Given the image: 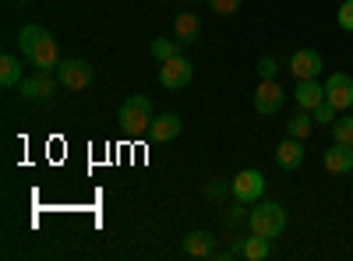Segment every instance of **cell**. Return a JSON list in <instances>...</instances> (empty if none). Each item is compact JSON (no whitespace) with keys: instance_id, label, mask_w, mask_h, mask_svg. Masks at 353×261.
<instances>
[{"instance_id":"obj_1","label":"cell","mask_w":353,"mask_h":261,"mask_svg":"<svg viewBox=\"0 0 353 261\" xmlns=\"http://www.w3.org/2000/svg\"><path fill=\"white\" fill-rule=\"evenodd\" d=\"M18 43H21V56L32 67L39 71H57L61 67V50H57V39L39 25H25L18 32Z\"/></svg>"},{"instance_id":"obj_2","label":"cell","mask_w":353,"mask_h":261,"mask_svg":"<svg viewBox=\"0 0 353 261\" xmlns=\"http://www.w3.org/2000/svg\"><path fill=\"white\" fill-rule=\"evenodd\" d=\"M248 226H251V233H261V237H283V229H286V209L279 205V201H258V205L251 209L248 216Z\"/></svg>"},{"instance_id":"obj_3","label":"cell","mask_w":353,"mask_h":261,"mask_svg":"<svg viewBox=\"0 0 353 261\" xmlns=\"http://www.w3.org/2000/svg\"><path fill=\"white\" fill-rule=\"evenodd\" d=\"M152 103H149V96H131L124 106H121V127L128 131V134H145L152 127Z\"/></svg>"},{"instance_id":"obj_4","label":"cell","mask_w":353,"mask_h":261,"mask_svg":"<svg viewBox=\"0 0 353 261\" xmlns=\"http://www.w3.org/2000/svg\"><path fill=\"white\" fill-rule=\"evenodd\" d=\"M191 78H194V64L188 61V56H181V53L159 64V85H163L166 92H181V89H188Z\"/></svg>"},{"instance_id":"obj_5","label":"cell","mask_w":353,"mask_h":261,"mask_svg":"<svg viewBox=\"0 0 353 261\" xmlns=\"http://www.w3.org/2000/svg\"><path fill=\"white\" fill-rule=\"evenodd\" d=\"M57 81L64 85V89H71V92H85L88 85L96 81V67L88 64V61H61V67H57Z\"/></svg>"},{"instance_id":"obj_6","label":"cell","mask_w":353,"mask_h":261,"mask_svg":"<svg viewBox=\"0 0 353 261\" xmlns=\"http://www.w3.org/2000/svg\"><path fill=\"white\" fill-rule=\"evenodd\" d=\"M230 194L244 201V205H254V201H261L265 194V177H261V169H241L237 177L230 180Z\"/></svg>"},{"instance_id":"obj_7","label":"cell","mask_w":353,"mask_h":261,"mask_svg":"<svg viewBox=\"0 0 353 261\" xmlns=\"http://www.w3.org/2000/svg\"><path fill=\"white\" fill-rule=\"evenodd\" d=\"M286 103V92H283V85L279 78H261V85L254 89V109L265 113V117H272V113H279Z\"/></svg>"},{"instance_id":"obj_8","label":"cell","mask_w":353,"mask_h":261,"mask_svg":"<svg viewBox=\"0 0 353 261\" xmlns=\"http://www.w3.org/2000/svg\"><path fill=\"white\" fill-rule=\"evenodd\" d=\"M57 96V81L50 78V71H39L32 78H21V99L28 103H46Z\"/></svg>"},{"instance_id":"obj_9","label":"cell","mask_w":353,"mask_h":261,"mask_svg":"<svg viewBox=\"0 0 353 261\" xmlns=\"http://www.w3.org/2000/svg\"><path fill=\"white\" fill-rule=\"evenodd\" d=\"M321 53L318 50H297L290 56V74L297 78V81H307V78H318L321 74Z\"/></svg>"},{"instance_id":"obj_10","label":"cell","mask_w":353,"mask_h":261,"mask_svg":"<svg viewBox=\"0 0 353 261\" xmlns=\"http://www.w3.org/2000/svg\"><path fill=\"white\" fill-rule=\"evenodd\" d=\"M325 99L336 106V109H350L353 106V78L350 74H332L325 81Z\"/></svg>"},{"instance_id":"obj_11","label":"cell","mask_w":353,"mask_h":261,"mask_svg":"<svg viewBox=\"0 0 353 261\" xmlns=\"http://www.w3.org/2000/svg\"><path fill=\"white\" fill-rule=\"evenodd\" d=\"M321 166H325L332 177H339V173H350L353 169V145H332V149L321 156Z\"/></svg>"},{"instance_id":"obj_12","label":"cell","mask_w":353,"mask_h":261,"mask_svg":"<svg viewBox=\"0 0 353 261\" xmlns=\"http://www.w3.org/2000/svg\"><path fill=\"white\" fill-rule=\"evenodd\" d=\"M181 117L176 113H159V117H152V127H149V138L156 141V145H166V141H173L176 134H181Z\"/></svg>"},{"instance_id":"obj_13","label":"cell","mask_w":353,"mask_h":261,"mask_svg":"<svg viewBox=\"0 0 353 261\" xmlns=\"http://www.w3.org/2000/svg\"><path fill=\"white\" fill-rule=\"evenodd\" d=\"M293 99H297L301 109H314V106L325 103V85H318V78L297 81V89H293Z\"/></svg>"},{"instance_id":"obj_14","label":"cell","mask_w":353,"mask_h":261,"mask_svg":"<svg viewBox=\"0 0 353 261\" xmlns=\"http://www.w3.org/2000/svg\"><path fill=\"white\" fill-rule=\"evenodd\" d=\"M198 36H201V21H198V14H194V11L176 14V21H173V39L181 43V46H191Z\"/></svg>"},{"instance_id":"obj_15","label":"cell","mask_w":353,"mask_h":261,"mask_svg":"<svg viewBox=\"0 0 353 261\" xmlns=\"http://www.w3.org/2000/svg\"><path fill=\"white\" fill-rule=\"evenodd\" d=\"M184 254H191V258H212L216 254V237L209 233V229H194V233L184 237Z\"/></svg>"},{"instance_id":"obj_16","label":"cell","mask_w":353,"mask_h":261,"mask_svg":"<svg viewBox=\"0 0 353 261\" xmlns=\"http://www.w3.org/2000/svg\"><path fill=\"white\" fill-rule=\"evenodd\" d=\"M276 163H279L283 169H297V166L304 163V141H297V138L279 141V145H276Z\"/></svg>"},{"instance_id":"obj_17","label":"cell","mask_w":353,"mask_h":261,"mask_svg":"<svg viewBox=\"0 0 353 261\" xmlns=\"http://www.w3.org/2000/svg\"><path fill=\"white\" fill-rule=\"evenodd\" d=\"M241 254H244L248 261H265V258L272 254V240L261 237V233H251V237L241 244Z\"/></svg>"},{"instance_id":"obj_18","label":"cell","mask_w":353,"mask_h":261,"mask_svg":"<svg viewBox=\"0 0 353 261\" xmlns=\"http://www.w3.org/2000/svg\"><path fill=\"white\" fill-rule=\"evenodd\" d=\"M290 138H297V141H307L311 131H314V117H311V109H301V113H293L290 124H286Z\"/></svg>"},{"instance_id":"obj_19","label":"cell","mask_w":353,"mask_h":261,"mask_svg":"<svg viewBox=\"0 0 353 261\" xmlns=\"http://www.w3.org/2000/svg\"><path fill=\"white\" fill-rule=\"evenodd\" d=\"M0 85L4 89H14V85H21V61L11 53L0 56Z\"/></svg>"},{"instance_id":"obj_20","label":"cell","mask_w":353,"mask_h":261,"mask_svg":"<svg viewBox=\"0 0 353 261\" xmlns=\"http://www.w3.org/2000/svg\"><path fill=\"white\" fill-rule=\"evenodd\" d=\"M181 53V43L176 39H152V56L163 64V61H170V56H176Z\"/></svg>"},{"instance_id":"obj_21","label":"cell","mask_w":353,"mask_h":261,"mask_svg":"<svg viewBox=\"0 0 353 261\" xmlns=\"http://www.w3.org/2000/svg\"><path fill=\"white\" fill-rule=\"evenodd\" d=\"M332 141L353 145V117H336V124H332Z\"/></svg>"},{"instance_id":"obj_22","label":"cell","mask_w":353,"mask_h":261,"mask_svg":"<svg viewBox=\"0 0 353 261\" xmlns=\"http://www.w3.org/2000/svg\"><path fill=\"white\" fill-rule=\"evenodd\" d=\"M336 113H339V109L325 99L321 106H314V109H311V117H314V124H329V127H332V124H336Z\"/></svg>"},{"instance_id":"obj_23","label":"cell","mask_w":353,"mask_h":261,"mask_svg":"<svg viewBox=\"0 0 353 261\" xmlns=\"http://www.w3.org/2000/svg\"><path fill=\"white\" fill-rule=\"evenodd\" d=\"M336 21H339V28H343V32H353V0L339 4V11H336Z\"/></svg>"},{"instance_id":"obj_24","label":"cell","mask_w":353,"mask_h":261,"mask_svg":"<svg viewBox=\"0 0 353 261\" xmlns=\"http://www.w3.org/2000/svg\"><path fill=\"white\" fill-rule=\"evenodd\" d=\"M209 4H212V11H216L219 18H230V14L241 11V0H209Z\"/></svg>"},{"instance_id":"obj_25","label":"cell","mask_w":353,"mask_h":261,"mask_svg":"<svg viewBox=\"0 0 353 261\" xmlns=\"http://www.w3.org/2000/svg\"><path fill=\"white\" fill-rule=\"evenodd\" d=\"M258 74L261 78H276L279 74V61H276V56H261V61H258Z\"/></svg>"},{"instance_id":"obj_26","label":"cell","mask_w":353,"mask_h":261,"mask_svg":"<svg viewBox=\"0 0 353 261\" xmlns=\"http://www.w3.org/2000/svg\"><path fill=\"white\" fill-rule=\"evenodd\" d=\"M205 194H209V198H223L226 187H223V184H209V187H205Z\"/></svg>"},{"instance_id":"obj_27","label":"cell","mask_w":353,"mask_h":261,"mask_svg":"<svg viewBox=\"0 0 353 261\" xmlns=\"http://www.w3.org/2000/svg\"><path fill=\"white\" fill-rule=\"evenodd\" d=\"M18 4H28V0H18Z\"/></svg>"},{"instance_id":"obj_28","label":"cell","mask_w":353,"mask_h":261,"mask_svg":"<svg viewBox=\"0 0 353 261\" xmlns=\"http://www.w3.org/2000/svg\"><path fill=\"white\" fill-rule=\"evenodd\" d=\"M350 64H353V56H350Z\"/></svg>"},{"instance_id":"obj_29","label":"cell","mask_w":353,"mask_h":261,"mask_svg":"<svg viewBox=\"0 0 353 261\" xmlns=\"http://www.w3.org/2000/svg\"><path fill=\"white\" fill-rule=\"evenodd\" d=\"M350 177H353V169H350Z\"/></svg>"}]
</instances>
